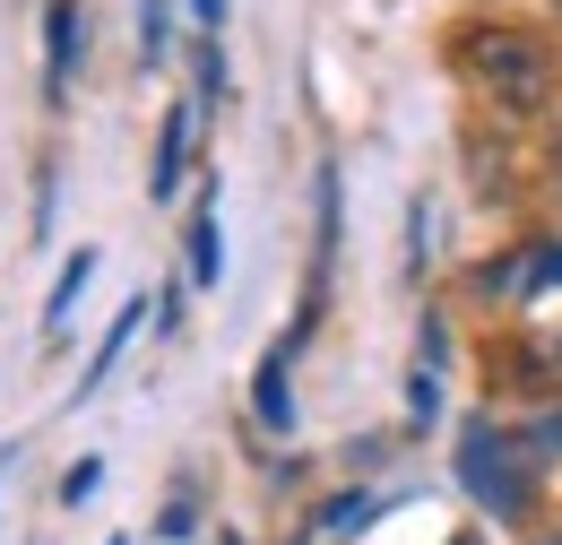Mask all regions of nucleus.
Returning a JSON list of instances; mask_svg holds the SVG:
<instances>
[{
    "label": "nucleus",
    "mask_w": 562,
    "mask_h": 545,
    "mask_svg": "<svg viewBox=\"0 0 562 545\" xmlns=\"http://www.w3.org/2000/svg\"><path fill=\"white\" fill-rule=\"evenodd\" d=\"M459 69L485 87L493 104L519 122V113H546L554 104V44L537 26H510V18H485L459 35Z\"/></svg>",
    "instance_id": "obj_1"
},
{
    "label": "nucleus",
    "mask_w": 562,
    "mask_h": 545,
    "mask_svg": "<svg viewBox=\"0 0 562 545\" xmlns=\"http://www.w3.org/2000/svg\"><path fill=\"white\" fill-rule=\"evenodd\" d=\"M459 485L485 502L493 520H519V511H528V459H519V442H502L493 424H468V442H459Z\"/></svg>",
    "instance_id": "obj_2"
},
{
    "label": "nucleus",
    "mask_w": 562,
    "mask_h": 545,
    "mask_svg": "<svg viewBox=\"0 0 562 545\" xmlns=\"http://www.w3.org/2000/svg\"><path fill=\"white\" fill-rule=\"evenodd\" d=\"M510 381L537 390V399H562V330H546V338L519 346V355H510Z\"/></svg>",
    "instance_id": "obj_3"
},
{
    "label": "nucleus",
    "mask_w": 562,
    "mask_h": 545,
    "mask_svg": "<svg viewBox=\"0 0 562 545\" xmlns=\"http://www.w3.org/2000/svg\"><path fill=\"white\" fill-rule=\"evenodd\" d=\"M182 147H191V113H165L156 165H147V191H156V200H173V182H182Z\"/></svg>",
    "instance_id": "obj_4"
},
{
    "label": "nucleus",
    "mask_w": 562,
    "mask_h": 545,
    "mask_svg": "<svg viewBox=\"0 0 562 545\" xmlns=\"http://www.w3.org/2000/svg\"><path fill=\"white\" fill-rule=\"evenodd\" d=\"M251 408H260V424H269V433H285V424H294V399H285V346L260 364V381H251Z\"/></svg>",
    "instance_id": "obj_5"
},
{
    "label": "nucleus",
    "mask_w": 562,
    "mask_h": 545,
    "mask_svg": "<svg viewBox=\"0 0 562 545\" xmlns=\"http://www.w3.org/2000/svg\"><path fill=\"white\" fill-rule=\"evenodd\" d=\"M70 53H78V9H70V0H53V62H44V78H53V96L70 87Z\"/></svg>",
    "instance_id": "obj_6"
},
{
    "label": "nucleus",
    "mask_w": 562,
    "mask_h": 545,
    "mask_svg": "<svg viewBox=\"0 0 562 545\" xmlns=\"http://www.w3.org/2000/svg\"><path fill=\"white\" fill-rule=\"evenodd\" d=\"M216 260H225V252H216V208H200V216H191V277L216 286Z\"/></svg>",
    "instance_id": "obj_7"
},
{
    "label": "nucleus",
    "mask_w": 562,
    "mask_h": 545,
    "mask_svg": "<svg viewBox=\"0 0 562 545\" xmlns=\"http://www.w3.org/2000/svg\"><path fill=\"white\" fill-rule=\"evenodd\" d=\"M519 459H528V468H546V459H562V408H554V415H537V424L519 433Z\"/></svg>",
    "instance_id": "obj_8"
},
{
    "label": "nucleus",
    "mask_w": 562,
    "mask_h": 545,
    "mask_svg": "<svg viewBox=\"0 0 562 545\" xmlns=\"http://www.w3.org/2000/svg\"><path fill=\"white\" fill-rule=\"evenodd\" d=\"M87 269H95V260H87V252H70V269H61V286H53V321H61V312L78 303V286H87Z\"/></svg>",
    "instance_id": "obj_9"
},
{
    "label": "nucleus",
    "mask_w": 562,
    "mask_h": 545,
    "mask_svg": "<svg viewBox=\"0 0 562 545\" xmlns=\"http://www.w3.org/2000/svg\"><path fill=\"white\" fill-rule=\"evenodd\" d=\"M372 511H381V502H372V493H347V502H338V511H329V529H363V520H372Z\"/></svg>",
    "instance_id": "obj_10"
},
{
    "label": "nucleus",
    "mask_w": 562,
    "mask_h": 545,
    "mask_svg": "<svg viewBox=\"0 0 562 545\" xmlns=\"http://www.w3.org/2000/svg\"><path fill=\"white\" fill-rule=\"evenodd\" d=\"M95 477H104V468H95V459H78L70 477H61V502H87V493H95Z\"/></svg>",
    "instance_id": "obj_11"
},
{
    "label": "nucleus",
    "mask_w": 562,
    "mask_h": 545,
    "mask_svg": "<svg viewBox=\"0 0 562 545\" xmlns=\"http://www.w3.org/2000/svg\"><path fill=\"white\" fill-rule=\"evenodd\" d=\"M191 18H200V26H225V0H191Z\"/></svg>",
    "instance_id": "obj_12"
},
{
    "label": "nucleus",
    "mask_w": 562,
    "mask_h": 545,
    "mask_svg": "<svg viewBox=\"0 0 562 545\" xmlns=\"http://www.w3.org/2000/svg\"><path fill=\"white\" fill-rule=\"evenodd\" d=\"M546 174H554V191H562V131H554V156H546Z\"/></svg>",
    "instance_id": "obj_13"
}]
</instances>
